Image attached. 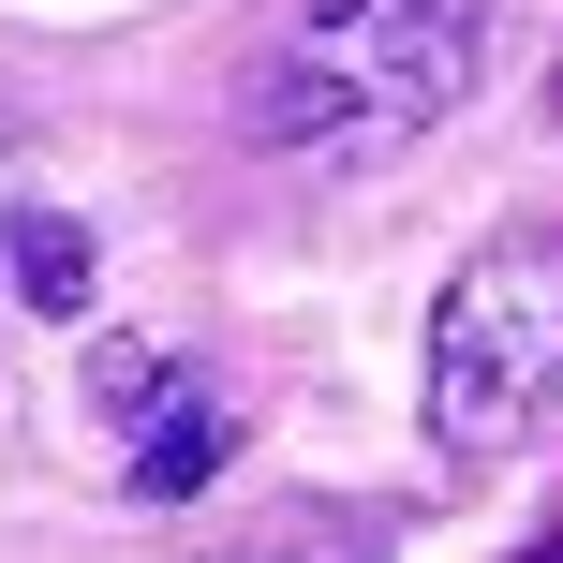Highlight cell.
Masks as SVG:
<instances>
[{
    "label": "cell",
    "mask_w": 563,
    "mask_h": 563,
    "mask_svg": "<svg viewBox=\"0 0 563 563\" xmlns=\"http://www.w3.org/2000/svg\"><path fill=\"white\" fill-rule=\"evenodd\" d=\"M475 75H489L475 0H297L282 45L253 59V148H282V164H371V148L430 134Z\"/></svg>",
    "instance_id": "obj_1"
},
{
    "label": "cell",
    "mask_w": 563,
    "mask_h": 563,
    "mask_svg": "<svg viewBox=\"0 0 563 563\" xmlns=\"http://www.w3.org/2000/svg\"><path fill=\"white\" fill-rule=\"evenodd\" d=\"M563 416V223H505L430 311V445L489 460Z\"/></svg>",
    "instance_id": "obj_2"
},
{
    "label": "cell",
    "mask_w": 563,
    "mask_h": 563,
    "mask_svg": "<svg viewBox=\"0 0 563 563\" xmlns=\"http://www.w3.org/2000/svg\"><path fill=\"white\" fill-rule=\"evenodd\" d=\"M223 460H238V416H223L208 386L148 400V416H134V505H194V489L223 475Z\"/></svg>",
    "instance_id": "obj_3"
},
{
    "label": "cell",
    "mask_w": 563,
    "mask_h": 563,
    "mask_svg": "<svg viewBox=\"0 0 563 563\" xmlns=\"http://www.w3.org/2000/svg\"><path fill=\"white\" fill-rule=\"evenodd\" d=\"M0 282H15L30 311H89V223H75V208H45V194H30L15 223H0Z\"/></svg>",
    "instance_id": "obj_4"
},
{
    "label": "cell",
    "mask_w": 563,
    "mask_h": 563,
    "mask_svg": "<svg viewBox=\"0 0 563 563\" xmlns=\"http://www.w3.org/2000/svg\"><path fill=\"white\" fill-rule=\"evenodd\" d=\"M15 208H30V194H15V178H0V223H15Z\"/></svg>",
    "instance_id": "obj_5"
},
{
    "label": "cell",
    "mask_w": 563,
    "mask_h": 563,
    "mask_svg": "<svg viewBox=\"0 0 563 563\" xmlns=\"http://www.w3.org/2000/svg\"><path fill=\"white\" fill-rule=\"evenodd\" d=\"M519 563H563V534H549V549H519Z\"/></svg>",
    "instance_id": "obj_6"
}]
</instances>
